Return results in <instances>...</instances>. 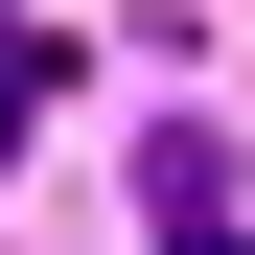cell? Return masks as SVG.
<instances>
[{
	"instance_id": "1",
	"label": "cell",
	"mask_w": 255,
	"mask_h": 255,
	"mask_svg": "<svg viewBox=\"0 0 255 255\" xmlns=\"http://www.w3.org/2000/svg\"><path fill=\"white\" fill-rule=\"evenodd\" d=\"M47 70H70V47H23V23H0V162H23V116H47Z\"/></svg>"
}]
</instances>
